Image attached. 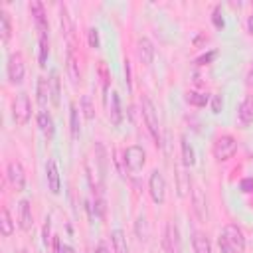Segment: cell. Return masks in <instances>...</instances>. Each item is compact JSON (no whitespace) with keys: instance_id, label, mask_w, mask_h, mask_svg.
<instances>
[{"instance_id":"obj_2","label":"cell","mask_w":253,"mask_h":253,"mask_svg":"<svg viewBox=\"0 0 253 253\" xmlns=\"http://www.w3.org/2000/svg\"><path fill=\"white\" fill-rule=\"evenodd\" d=\"M140 109H142V117H144V123H146V126H148V132H150V136H152V140H154V144L156 146H160V125H158V113H156V107H154V103L150 101V97H142L140 99Z\"/></svg>"},{"instance_id":"obj_31","label":"cell","mask_w":253,"mask_h":253,"mask_svg":"<svg viewBox=\"0 0 253 253\" xmlns=\"http://www.w3.org/2000/svg\"><path fill=\"white\" fill-rule=\"evenodd\" d=\"M81 109H83L85 119H93V117H95V107H93L89 95H83V97H81Z\"/></svg>"},{"instance_id":"obj_6","label":"cell","mask_w":253,"mask_h":253,"mask_svg":"<svg viewBox=\"0 0 253 253\" xmlns=\"http://www.w3.org/2000/svg\"><path fill=\"white\" fill-rule=\"evenodd\" d=\"M12 117H14L16 125H26L32 117V105H30V99L24 91L18 93L14 103H12Z\"/></svg>"},{"instance_id":"obj_28","label":"cell","mask_w":253,"mask_h":253,"mask_svg":"<svg viewBox=\"0 0 253 253\" xmlns=\"http://www.w3.org/2000/svg\"><path fill=\"white\" fill-rule=\"evenodd\" d=\"M0 36H2V42L4 43L12 36V20H10V14L6 10H0Z\"/></svg>"},{"instance_id":"obj_12","label":"cell","mask_w":253,"mask_h":253,"mask_svg":"<svg viewBox=\"0 0 253 253\" xmlns=\"http://www.w3.org/2000/svg\"><path fill=\"white\" fill-rule=\"evenodd\" d=\"M30 12L34 16V22H36V28L40 30V34H47V16H45V10H43V4L40 0H34L30 4Z\"/></svg>"},{"instance_id":"obj_1","label":"cell","mask_w":253,"mask_h":253,"mask_svg":"<svg viewBox=\"0 0 253 253\" xmlns=\"http://www.w3.org/2000/svg\"><path fill=\"white\" fill-rule=\"evenodd\" d=\"M217 245L221 253H243L245 251V235L239 225L227 223L217 237Z\"/></svg>"},{"instance_id":"obj_19","label":"cell","mask_w":253,"mask_h":253,"mask_svg":"<svg viewBox=\"0 0 253 253\" xmlns=\"http://www.w3.org/2000/svg\"><path fill=\"white\" fill-rule=\"evenodd\" d=\"M192 202H194V211H196L198 219L204 221V219H206V213H208V208H206V196H204L202 188H198V186L194 188V192H192Z\"/></svg>"},{"instance_id":"obj_41","label":"cell","mask_w":253,"mask_h":253,"mask_svg":"<svg viewBox=\"0 0 253 253\" xmlns=\"http://www.w3.org/2000/svg\"><path fill=\"white\" fill-rule=\"evenodd\" d=\"M51 245H53V253H63V245H61V239L57 235H53Z\"/></svg>"},{"instance_id":"obj_33","label":"cell","mask_w":253,"mask_h":253,"mask_svg":"<svg viewBox=\"0 0 253 253\" xmlns=\"http://www.w3.org/2000/svg\"><path fill=\"white\" fill-rule=\"evenodd\" d=\"M136 233H138V239H140V241H146L148 231H146V219H144L142 215L136 219Z\"/></svg>"},{"instance_id":"obj_34","label":"cell","mask_w":253,"mask_h":253,"mask_svg":"<svg viewBox=\"0 0 253 253\" xmlns=\"http://www.w3.org/2000/svg\"><path fill=\"white\" fill-rule=\"evenodd\" d=\"M99 75L103 77V87H105V95L109 93V73H107V63L99 61Z\"/></svg>"},{"instance_id":"obj_36","label":"cell","mask_w":253,"mask_h":253,"mask_svg":"<svg viewBox=\"0 0 253 253\" xmlns=\"http://www.w3.org/2000/svg\"><path fill=\"white\" fill-rule=\"evenodd\" d=\"M221 109H223V99H221V95H213V99H211V113H213V115H219Z\"/></svg>"},{"instance_id":"obj_25","label":"cell","mask_w":253,"mask_h":253,"mask_svg":"<svg viewBox=\"0 0 253 253\" xmlns=\"http://www.w3.org/2000/svg\"><path fill=\"white\" fill-rule=\"evenodd\" d=\"M192 245H194V253H211V243H210V239H208L204 233H200V231H196V233L192 235Z\"/></svg>"},{"instance_id":"obj_46","label":"cell","mask_w":253,"mask_h":253,"mask_svg":"<svg viewBox=\"0 0 253 253\" xmlns=\"http://www.w3.org/2000/svg\"><path fill=\"white\" fill-rule=\"evenodd\" d=\"M20 253H28V249H22V251H20Z\"/></svg>"},{"instance_id":"obj_9","label":"cell","mask_w":253,"mask_h":253,"mask_svg":"<svg viewBox=\"0 0 253 253\" xmlns=\"http://www.w3.org/2000/svg\"><path fill=\"white\" fill-rule=\"evenodd\" d=\"M6 176H8V182L12 184L14 190H24L26 188V172H24V166L18 162V160H12L8 162V168H6Z\"/></svg>"},{"instance_id":"obj_38","label":"cell","mask_w":253,"mask_h":253,"mask_svg":"<svg viewBox=\"0 0 253 253\" xmlns=\"http://www.w3.org/2000/svg\"><path fill=\"white\" fill-rule=\"evenodd\" d=\"M49 227H51V223H49V219H45V223H43V245H45V247H49V243L53 241V239L49 237Z\"/></svg>"},{"instance_id":"obj_17","label":"cell","mask_w":253,"mask_h":253,"mask_svg":"<svg viewBox=\"0 0 253 253\" xmlns=\"http://www.w3.org/2000/svg\"><path fill=\"white\" fill-rule=\"evenodd\" d=\"M67 75L71 79L73 85L81 83V69H79V59L75 57V49L69 47L67 49Z\"/></svg>"},{"instance_id":"obj_23","label":"cell","mask_w":253,"mask_h":253,"mask_svg":"<svg viewBox=\"0 0 253 253\" xmlns=\"http://www.w3.org/2000/svg\"><path fill=\"white\" fill-rule=\"evenodd\" d=\"M36 99L40 103V107H45L47 101H51V93H49V79L45 77H38V83H36Z\"/></svg>"},{"instance_id":"obj_11","label":"cell","mask_w":253,"mask_h":253,"mask_svg":"<svg viewBox=\"0 0 253 253\" xmlns=\"http://www.w3.org/2000/svg\"><path fill=\"white\" fill-rule=\"evenodd\" d=\"M136 53H138L140 63L150 65V63H152V59H154V43H152L146 36L138 38V42H136Z\"/></svg>"},{"instance_id":"obj_14","label":"cell","mask_w":253,"mask_h":253,"mask_svg":"<svg viewBox=\"0 0 253 253\" xmlns=\"http://www.w3.org/2000/svg\"><path fill=\"white\" fill-rule=\"evenodd\" d=\"M18 223L24 231H30L34 225V215H32V206L30 200H20L18 204Z\"/></svg>"},{"instance_id":"obj_42","label":"cell","mask_w":253,"mask_h":253,"mask_svg":"<svg viewBox=\"0 0 253 253\" xmlns=\"http://www.w3.org/2000/svg\"><path fill=\"white\" fill-rule=\"evenodd\" d=\"M245 83H247V87H249V89H253V61H251V65H249V69H247Z\"/></svg>"},{"instance_id":"obj_44","label":"cell","mask_w":253,"mask_h":253,"mask_svg":"<svg viewBox=\"0 0 253 253\" xmlns=\"http://www.w3.org/2000/svg\"><path fill=\"white\" fill-rule=\"evenodd\" d=\"M95 253H109V249H107L103 243H99V245H97V249H95Z\"/></svg>"},{"instance_id":"obj_10","label":"cell","mask_w":253,"mask_h":253,"mask_svg":"<svg viewBox=\"0 0 253 253\" xmlns=\"http://www.w3.org/2000/svg\"><path fill=\"white\" fill-rule=\"evenodd\" d=\"M164 249L166 253H180V233L174 221L166 223V231H164Z\"/></svg>"},{"instance_id":"obj_27","label":"cell","mask_w":253,"mask_h":253,"mask_svg":"<svg viewBox=\"0 0 253 253\" xmlns=\"http://www.w3.org/2000/svg\"><path fill=\"white\" fill-rule=\"evenodd\" d=\"M0 233H2L4 237H10V235L14 233V221H12V217H10L8 208H2V210H0Z\"/></svg>"},{"instance_id":"obj_40","label":"cell","mask_w":253,"mask_h":253,"mask_svg":"<svg viewBox=\"0 0 253 253\" xmlns=\"http://www.w3.org/2000/svg\"><path fill=\"white\" fill-rule=\"evenodd\" d=\"M211 22H213V26L215 28H223V18L219 16V6L213 10V16H211Z\"/></svg>"},{"instance_id":"obj_43","label":"cell","mask_w":253,"mask_h":253,"mask_svg":"<svg viewBox=\"0 0 253 253\" xmlns=\"http://www.w3.org/2000/svg\"><path fill=\"white\" fill-rule=\"evenodd\" d=\"M247 32H249V34L253 36V14H251V16L247 18Z\"/></svg>"},{"instance_id":"obj_32","label":"cell","mask_w":253,"mask_h":253,"mask_svg":"<svg viewBox=\"0 0 253 253\" xmlns=\"http://www.w3.org/2000/svg\"><path fill=\"white\" fill-rule=\"evenodd\" d=\"M87 42H89V47H93V49H97V47L101 45L99 30H97V28H89V32H87Z\"/></svg>"},{"instance_id":"obj_5","label":"cell","mask_w":253,"mask_h":253,"mask_svg":"<svg viewBox=\"0 0 253 253\" xmlns=\"http://www.w3.org/2000/svg\"><path fill=\"white\" fill-rule=\"evenodd\" d=\"M123 162H125V166H126L130 172L142 170L144 164H146V152H144V148L138 146V144H132V146L125 148V152H123Z\"/></svg>"},{"instance_id":"obj_8","label":"cell","mask_w":253,"mask_h":253,"mask_svg":"<svg viewBox=\"0 0 253 253\" xmlns=\"http://www.w3.org/2000/svg\"><path fill=\"white\" fill-rule=\"evenodd\" d=\"M107 113H109V121L113 126H119L123 123V109H121V97L117 91H111L107 93Z\"/></svg>"},{"instance_id":"obj_22","label":"cell","mask_w":253,"mask_h":253,"mask_svg":"<svg viewBox=\"0 0 253 253\" xmlns=\"http://www.w3.org/2000/svg\"><path fill=\"white\" fill-rule=\"evenodd\" d=\"M49 93H51V103L53 107H59V99H61V79H59V71L51 69L49 73Z\"/></svg>"},{"instance_id":"obj_30","label":"cell","mask_w":253,"mask_h":253,"mask_svg":"<svg viewBox=\"0 0 253 253\" xmlns=\"http://www.w3.org/2000/svg\"><path fill=\"white\" fill-rule=\"evenodd\" d=\"M47 55H49V40H47V34H40V67H45Z\"/></svg>"},{"instance_id":"obj_3","label":"cell","mask_w":253,"mask_h":253,"mask_svg":"<svg viewBox=\"0 0 253 253\" xmlns=\"http://www.w3.org/2000/svg\"><path fill=\"white\" fill-rule=\"evenodd\" d=\"M211 152H213L215 160H219V162L229 160V158L237 152V140H235L231 134H221V136L215 138Z\"/></svg>"},{"instance_id":"obj_7","label":"cell","mask_w":253,"mask_h":253,"mask_svg":"<svg viewBox=\"0 0 253 253\" xmlns=\"http://www.w3.org/2000/svg\"><path fill=\"white\" fill-rule=\"evenodd\" d=\"M148 192H150V198L154 204H164L166 200V180L164 176L158 172V170H152L150 172V178H148Z\"/></svg>"},{"instance_id":"obj_13","label":"cell","mask_w":253,"mask_h":253,"mask_svg":"<svg viewBox=\"0 0 253 253\" xmlns=\"http://www.w3.org/2000/svg\"><path fill=\"white\" fill-rule=\"evenodd\" d=\"M45 178H47V188L51 194H59L61 182H59V170H57V162L53 158L47 160L45 164Z\"/></svg>"},{"instance_id":"obj_37","label":"cell","mask_w":253,"mask_h":253,"mask_svg":"<svg viewBox=\"0 0 253 253\" xmlns=\"http://www.w3.org/2000/svg\"><path fill=\"white\" fill-rule=\"evenodd\" d=\"M239 190H241L243 194H251V192H253V178H243V180L239 182Z\"/></svg>"},{"instance_id":"obj_24","label":"cell","mask_w":253,"mask_h":253,"mask_svg":"<svg viewBox=\"0 0 253 253\" xmlns=\"http://www.w3.org/2000/svg\"><path fill=\"white\" fill-rule=\"evenodd\" d=\"M69 128H71V138L77 140L81 134V123H79V111L75 103L69 105Z\"/></svg>"},{"instance_id":"obj_39","label":"cell","mask_w":253,"mask_h":253,"mask_svg":"<svg viewBox=\"0 0 253 253\" xmlns=\"http://www.w3.org/2000/svg\"><path fill=\"white\" fill-rule=\"evenodd\" d=\"M125 81H126V89H132V81H130V61L125 59Z\"/></svg>"},{"instance_id":"obj_26","label":"cell","mask_w":253,"mask_h":253,"mask_svg":"<svg viewBox=\"0 0 253 253\" xmlns=\"http://www.w3.org/2000/svg\"><path fill=\"white\" fill-rule=\"evenodd\" d=\"M111 241H113L115 253H128V243H126V237H125L123 229H113L111 231Z\"/></svg>"},{"instance_id":"obj_4","label":"cell","mask_w":253,"mask_h":253,"mask_svg":"<svg viewBox=\"0 0 253 253\" xmlns=\"http://www.w3.org/2000/svg\"><path fill=\"white\" fill-rule=\"evenodd\" d=\"M6 73H8V79H10L12 85H20V83L24 81L26 65H24V55H22L20 51L10 53L8 63H6Z\"/></svg>"},{"instance_id":"obj_35","label":"cell","mask_w":253,"mask_h":253,"mask_svg":"<svg viewBox=\"0 0 253 253\" xmlns=\"http://www.w3.org/2000/svg\"><path fill=\"white\" fill-rule=\"evenodd\" d=\"M215 55H217V51H215V49H211V51H208V53L200 55V57H198L194 63H196V65H208V63H210V61H211Z\"/></svg>"},{"instance_id":"obj_29","label":"cell","mask_w":253,"mask_h":253,"mask_svg":"<svg viewBox=\"0 0 253 253\" xmlns=\"http://www.w3.org/2000/svg\"><path fill=\"white\" fill-rule=\"evenodd\" d=\"M208 95L206 93H200V91H188L186 93V101L194 107H206L208 105Z\"/></svg>"},{"instance_id":"obj_20","label":"cell","mask_w":253,"mask_h":253,"mask_svg":"<svg viewBox=\"0 0 253 253\" xmlns=\"http://www.w3.org/2000/svg\"><path fill=\"white\" fill-rule=\"evenodd\" d=\"M180 148H182V164H184L186 168L194 166V164H196V150H194V146L188 142V136H186V134L180 136Z\"/></svg>"},{"instance_id":"obj_21","label":"cell","mask_w":253,"mask_h":253,"mask_svg":"<svg viewBox=\"0 0 253 253\" xmlns=\"http://www.w3.org/2000/svg\"><path fill=\"white\" fill-rule=\"evenodd\" d=\"M237 117H239V121H241L243 125L253 123V95L245 97V99L239 103V107H237Z\"/></svg>"},{"instance_id":"obj_45","label":"cell","mask_w":253,"mask_h":253,"mask_svg":"<svg viewBox=\"0 0 253 253\" xmlns=\"http://www.w3.org/2000/svg\"><path fill=\"white\" fill-rule=\"evenodd\" d=\"M63 253H75V249L71 245H63Z\"/></svg>"},{"instance_id":"obj_16","label":"cell","mask_w":253,"mask_h":253,"mask_svg":"<svg viewBox=\"0 0 253 253\" xmlns=\"http://www.w3.org/2000/svg\"><path fill=\"white\" fill-rule=\"evenodd\" d=\"M174 172H176V188H178V196L186 198L188 190H190V174L186 172L184 164H174Z\"/></svg>"},{"instance_id":"obj_15","label":"cell","mask_w":253,"mask_h":253,"mask_svg":"<svg viewBox=\"0 0 253 253\" xmlns=\"http://www.w3.org/2000/svg\"><path fill=\"white\" fill-rule=\"evenodd\" d=\"M59 22H61V32H63L69 47H73V43H75V40H73V22H71V16H69L65 4H59Z\"/></svg>"},{"instance_id":"obj_18","label":"cell","mask_w":253,"mask_h":253,"mask_svg":"<svg viewBox=\"0 0 253 253\" xmlns=\"http://www.w3.org/2000/svg\"><path fill=\"white\" fill-rule=\"evenodd\" d=\"M38 126H40V130L43 132L45 138H53V134H55V123H53V117L47 111H40L38 113Z\"/></svg>"}]
</instances>
